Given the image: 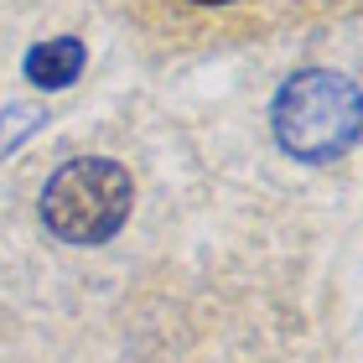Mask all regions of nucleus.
Wrapping results in <instances>:
<instances>
[{
	"label": "nucleus",
	"mask_w": 363,
	"mask_h": 363,
	"mask_svg": "<svg viewBox=\"0 0 363 363\" xmlns=\"http://www.w3.org/2000/svg\"><path fill=\"white\" fill-rule=\"evenodd\" d=\"M270 125H275V140L296 161H333L353 151L363 135V94L342 73L306 68L280 89Z\"/></svg>",
	"instance_id": "f257e3e1"
},
{
	"label": "nucleus",
	"mask_w": 363,
	"mask_h": 363,
	"mask_svg": "<svg viewBox=\"0 0 363 363\" xmlns=\"http://www.w3.org/2000/svg\"><path fill=\"white\" fill-rule=\"evenodd\" d=\"M135 187L120 161L104 156H78L68 167H57L42 192V223L68 244H104L120 234L130 218Z\"/></svg>",
	"instance_id": "f03ea898"
},
{
	"label": "nucleus",
	"mask_w": 363,
	"mask_h": 363,
	"mask_svg": "<svg viewBox=\"0 0 363 363\" xmlns=\"http://www.w3.org/2000/svg\"><path fill=\"white\" fill-rule=\"evenodd\" d=\"M84 73V42H73V37H57V42H42V47H31L26 52V78L37 89H68L73 78Z\"/></svg>",
	"instance_id": "7ed1b4c3"
},
{
	"label": "nucleus",
	"mask_w": 363,
	"mask_h": 363,
	"mask_svg": "<svg viewBox=\"0 0 363 363\" xmlns=\"http://www.w3.org/2000/svg\"><path fill=\"white\" fill-rule=\"evenodd\" d=\"M197 6H228V0H197Z\"/></svg>",
	"instance_id": "20e7f679"
}]
</instances>
